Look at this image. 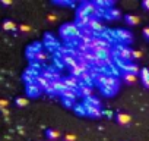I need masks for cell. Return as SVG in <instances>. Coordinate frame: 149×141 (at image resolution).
<instances>
[{"label":"cell","mask_w":149,"mask_h":141,"mask_svg":"<svg viewBox=\"0 0 149 141\" xmlns=\"http://www.w3.org/2000/svg\"><path fill=\"white\" fill-rule=\"evenodd\" d=\"M89 49L92 53L95 54H100V56H104L107 59H110V53H111V47L110 44L104 40V38H100V37H94V40L91 41L89 44Z\"/></svg>","instance_id":"6da1fadb"},{"label":"cell","mask_w":149,"mask_h":141,"mask_svg":"<svg viewBox=\"0 0 149 141\" xmlns=\"http://www.w3.org/2000/svg\"><path fill=\"white\" fill-rule=\"evenodd\" d=\"M98 84L101 87V90L107 94V96H113L117 88H118V81L113 77H105V75H101L98 77Z\"/></svg>","instance_id":"7a4b0ae2"},{"label":"cell","mask_w":149,"mask_h":141,"mask_svg":"<svg viewBox=\"0 0 149 141\" xmlns=\"http://www.w3.org/2000/svg\"><path fill=\"white\" fill-rule=\"evenodd\" d=\"M60 35L66 41H73L81 37V30L76 27V24H64L60 28Z\"/></svg>","instance_id":"3957f363"},{"label":"cell","mask_w":149,"mask_h":141,"mask_svg":"<svg viewBox=\"0 0 149 141\" xmlns=\"http://www.w3.org/2000/svg\"><path fill=\"white\" fill-rule=\"evenodd\" d=\"M132 49L130 47H127V46H117V54H118V57L120 59H123V60H130V59H133V56H132Z\"/></svg>","instance_id":"277c9868"},{"label":"cell","mask_w":149,"mask_h":141,"mask_svg":"<svg viewBox=\"0 0 149 141\" xmlns=\"http://www.w3.org/2000/svg\"><path fill=\"white\" fill-rule=\"evenodd\" d=\"M116 35H117L123 43H126V44L132 43V40H133L132 32H130V31H127V30H117V31H116Z\"/></svg>","instance_id":"5b68a950"},{"label":"cell","mask_w":149,"mask_h":141,"mask_svg":"<svg viewBox=\"0 0 149 141\" xmlns=\"http://www.w3.org/2000/svg\"><path fill=\"white\" fill-rule=\"evenodd\" d=\"M91 31H94V32H97V31H102L104 30V25L101 24V21L98 19V18H92L91 16V21H89V27H88Z\"/></svg>","instance_id":"8992f818"},{"label":"cell","mask_w":149,"mask_h":141,"mask_svg":"<svg viewBox=\"0 0 149 141\" xmlns=\"http://www.w3.org/2000/svg\"><path fill=\"white\" fill-rule=\"evenodd\" d=\"M34 82H35L41 90H47V87L50 85V82H51V81H50V80H47V78H45V77H42V75H37Z\"/></svg>","instance_id":"52a82bcc"},{"label":"cell","mask_w":149,"mask_h":141,"mask_svg":"<svg viewBox=\"0 0 149 141\" xmlns=\"http://www.w3.org/2000/svg\"><path fill=\"white\" fill-rule=\"evenodd\" d=\"M139 75H140L142 84H143L146 88H149V69H148V68H142L140 72H139Z\"/></svg>","instance_id":"ba28073f"},{"label":"cell","mask_w":149,"mask_h":141,"mask_svg":"<svg viewBox=\"0 0 149 141\" xmlns=\"http://www.w3.org/2000/svg\"><path fill=\"white\" fill-rule=\"evenodd\" d=\"M123 81L124 82H127L129 85H133V84H136V81H137V75L136 74H132V72H123Z\"/></svg>","instance_id":"9c48e42d"},{"label":"cell","mask_w":149,"mask_h":141,"mask_svg":"<svg viewBox=\"0 0 149 141\" xmlns=\"http://www.w3.org/2000/svg\"><path fill=\"white\" fill-rule=\"evenodd\" d=\"M116 121H117V123H120V125H129L130 121H132V118H130V115H127V113H117V115H116Z\"/></svg>","instance_id":"30bf717a"},{"label":"cell","mask_w":149,"mask_h":141,"mask_svg":"<svg viewBox=\"0 0 149 141\" xmlns=\"http://www.w3.org/2000/svg\"><path fill=\"white\" fill-rule=\"evenodd\" d=\"M66 81V85H67V88H70V90H74V88H78V87H81V81H79V78H76V77H70V78H66L64 80Z\"/></svg>","instance_id":"8fae6325"},{"label":"cell","mask_w":149,"mask_h":141,"mask_svg":"<svg viewBox=\"0 0 149 141\" xmlns=\"http://www.w3.org/2000/svg\"><path fill=\"white\" fill-rule=\"evenodd\" d=\"M41 75H42V77H45V78H47V80H50V81H57V80H58V74H57V72H54L53 69H44Z\"/></svg>","instance_id":"7c38bea8"},{"label":"cell","mask_w":149,"mask_h":141,"mask_svg":"<svg viewBox=\"0 0 149 141\" xmlns=\"http://www.w3.org/2000/svg\"><path fill=\"white\" fill-rule=\"evenodd\" d=\"M40 87L35 84V82H29L28 84V87H26V91H28V94L29 96H32V97H37L38 94H40Z\"/></svg>","instance_id":"4fadbf2b"},{"label":"cell","mask_w":149,"mask_h":141,"mask_svg":"<svg viewBox=\"0 0 149 141\" xmlns=\"http://www.w3.org/2000/svg\"><path fill=\"white\" fill-rule=\"evenodd\" d=\"M124 21L129 24V25H137L139 22H140V18L137 16V15H133V13H127L126 16H124Z\"/></svg>","instance_id":"5bb4252c"},{"label":"cell","mask_w":149,"mask_h":141,"mask_svg":"<svg viewBox=\"0 0 149 141\" xmlns=\"http://www.w3.org/2000/svg\"><path fill=\"white\" fill-rule=\"evenodd\" d=\"M40 51H42V49H41V44H38V43L29 46V49H28V54H29L31 57H35V54L40 53Z\"/></svg>","instance_id":"9a60e30c"},{"label":"cell","mask_w":149,"mask_h":141,"mask_svg":"<svg viewBox=\"0 0 149 141\" xmlns=\"http://www.w3.org/2000/svg\"><path fill=\"white\" fill-rule=\"evenodd\" d=\"M45 137H47L48 140L54 141V140H58V138H60V132H58L57 129H47V131H45Z\"/></svg>","instance_id":"2e32d148"},{"label":"cell","mask_w":149,"mask_h":141,"mask_svg":"<svg viewBox=\"0 0 149 141\" xmlns=\"http://www.w3.org/2000/svg\"><path fill=\"white\" fill-rule=\"evenodd\" d=\"M2 27H3L5 31H15V30H16V24H15L13 21H10V19H6V21L2 24Z\"/></svg>","instance_id":"e0dca14e"},{"label":"cell","mask_w":149,"mask_h":141,"mask_svg":"<svg viewBox=\"0 0 149 141\" xmlns=\"http://www.w3.org/2000/svg\"><path fill=\"white\" fill-rule=\"evenodd\" d=\"M124 70H126V72H132V74H136V75H137V72H140V70H139V68H137L136 65L130 63V62H127V63L124 65Z\"/></svg>","instance_id":"ac0fdd59"},{"label":"cell","mask_w":149,"mask_h":141,"mask_svg":"<svg viewBox=\"0 0 149 141\" xmlns=\"http://www.w3.org/2000/svg\"><path fill=\"white\" fill-rule=\"evenodd\" d=\"M105 16H107L108 19H117V18H120V16H121V13H120V11H118V9H111V11L105 12Z\"/></svg>","instance_id":"d6986e66"},{"label":"cell","mask_w":149,"mask_h":141,"mask_svg":"<svg viewBox=\"0 0 149 141\" xmlns=\"http://www.w3.org/2000/svg\"><path fill=\"white\" fill-rule=\"evenodd\" d=\"M81 94L85 97H89L92 94V88L89 85H81Z\"/></svg>","instance_id":"ffe728a7"},{"label":"cell","mask_w":149,"mask_h":141,"mask_svg":"<svg viewBox=\"0 0 149 141\" xmlns=\"http://www.w3.org/2000/svg\"><path fill=\"white\" fill-rule=\"evenodd\" d=\"M15 104L18 107H25V106H28V99L26 97H18L15 100Z\"/></svg>","instance_id":"44dd1931"},{"label":"cell","mask_w":149,"mask_h":141,"mask_svg":"<svg viewBox=\"0 0 149 141\" xmlns=\"http://www.w3.org/2000/svg\"><path fill=\"white\" fill-rule=\"evenodd\" d=\"M88 113L97 118V116L101 115V110H100V107H97V106H88Z\"/></svg>","instance_id":"7402d4cb"},{"label":"cell","mask_w":149,"mask_h":141,"mask_svg":"<svg viewBox=\"0 0 149 141\" xmlns=\"http://www.w3.org/2000/svg\"><path fill=\"white\" fill-rule=\"evenodd\" d=\"M35 60H38V62H45L47 60V54L44 53V51H40V53H37L35 54V57H34Z\"/></svg>","instance_id":"603a6c76"},{"label":"cell","mask_w":149,"mask_h":141,"mask_svg":"<svg viewBox=\"0 0 149 141\" xmlns=\"http://www.w3.org/2000/svg\"><path fill=\"white\" fill-rule=\"evenodd\" d=\"M19 31H21V32H29V31H31V27H29L28 24H21V25H19Z\"/></svg>","instance_id":"cb8c5ba5"},{"label":"cell","mask_w":149,"mask_h":141,"mask_svg":"<svg viewBox=\"0 0 149 141\" xmlns=\"http://www.w3.org/2000/svg\"><path fill=\"white\" fill-rule=\"evenodd\" d=\"M64 141H76V135L74 134H66L64 135Z\"/></svg>","instance_id":"d4e9b609"},{"label":"cell","mask_w":149,"mask_h":141,"mask_svg":"<svg viewBox=\"0 0 149 141\" xmlns=\"http://www.w3.org/2000/svg\"><path fill=\"white\" fill-rule=\"evenodd\" d=\"M8 104H9V102L6 100V99H0V109H8Z\"/></svg>","instance_id":"484cf974"},{"label":"cell","mask_w":149,"mask_h":141,"mask_svg":"<svg viewBox=\"0 0 149 141\" xmlns=\"http://www.w3.org/2000/svg\"><path fill=\"white\" fill-rule=\"evenodd\" d=\"M132 56H133V59H142V51H139V50H133L132 51Z\"/></svg>","instance_id":"4316f807"},{"label":"cell","mask_w":149,"mask_h":141,"mask_svg":"<svg viewBox=\"0 0 149 141\" xmlns=\"http://www.w3.org/2000/svg\"><path fill=\"white\" fill-rule=\"evenodd\" d=\"M53 3H54V5H63V6H70V5H73V2H60V0H54Z\"/></svg>","instance_id":"83f0119b"},{"label":"cell","mask_w":149,"mask_h":141,"mask_svg":"<svg viewBox=\"0 0 149 141\" xmlns=\"http://www.w3.org/2000/svg\"><path fill=\"white\" fill-rule=\"evenodd\" d=\"M57 18H58L57 15H54V13H50V15L47 16V21H48V22H54V21H57Z\"/></svg>","instance_id":"f1b7e54d"},{"label":"cell","mask_w":149,"mask_h":141,"mask_svg":"<svg viewBox=\"0 0 149 141\" xmlns=\"http://www.w3.org/2000/svg\"><path fill=\"white\" fill-rule=\"evenodd\" d=\"M142 8L149 12V0H143V2H142Z\"/></svg>","instance_id":"f546056e"},{"label":"cell","mask_w":149,"mask_h":141,"mask_svg":"<svg viewBox=\"0 0 149 141\" xmlns=\"http://www.w3.org/2000/svg\"><path fill=\"white\" fill-rule=\"evenodd\" d=\"M0 3H2L3 6H10L13 2H12V0H2V2H0Z\"/></svg>","instance_id":"4dcf8cb0"},{"label":"cell","mask_w":149,"mask_h":141,"mask_svg":"<svg viewBox=\"0 0 149 141\" xmlns=\"http://www.w3.org/2000/svg\"><path fill=\"white\" fill-rule=\"evenodd\" d=\"M143 35L149 40V27H146V28H143Z\"/></svg>","instance_id":"1f68e13d"},{"label":"cell","mask_w":149,"mask_h":141,"mask_svg":"<svg viewBox=\"0 0 149 141\" xmlns=\"http://www.w3.org/2000/svg\"><path fill=\"white\" fill-rule=\"evenodd\" d=\"M2 112H3V115H5V116H9V110H8V109H3Z\"/></svg>","instance_id":"d6a6232c"}]
</instances>
